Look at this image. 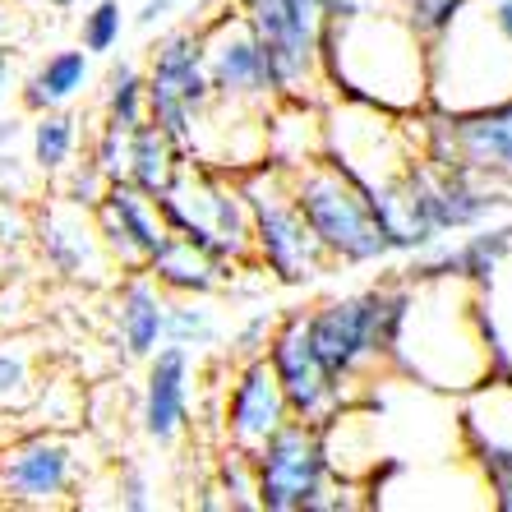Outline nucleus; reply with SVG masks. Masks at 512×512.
<instances>
[{
    "instance_id": "nucleus-26",
    "label": "nucleus",
    "mask_w": 512,
    "mask_h": 512,
    "mask_svg": "<svg viewBox=\"0 0 512 512\" xmlns=\"http://www.w3.org/2000/svg\"><path fill=\"white\" fill-rule=\"evenodd\" d=\"M222 494H227V508H259V489H254V462L250 453L240 448H227L222 457Z\"/></svg>"
},
{
    "instance_id": "nucleus-17",
    "label": "nucleus",
    "mask_w": 512,
    "mask_h": 512,
    "mask_svg": "<svg viewBox=\"0 0 512 512\" xmlns=\"http://www.w3.org/2000/svg\"><path fill=\"white\" fill-rule=\"evenodd\" d=\"M116 323H120V342H125V356L143 360L153 356L162 346V323H167V296L153 277L134 273L130 282L120 286V300H116Z\"/></svg>"
},
{
    "instance_id": "nucleus-12",
    "label": "nucleus",
    "mask_w": 512,
    "mask_h": 512,
    "mask_svg": "<svg viewBox=\"0 0 512 512\" xmlns=\"http://www.w3.org/2000/svg\"><path fill=\"white\" fill-rule=\"evenodd\" d=\"M74 485V453L56 434H24L19 443L0 448V494L24 508L60 503Z\"/></svg>"
},
{
    "instance_id": "nucleus-36",
    "label": "nucleus",
    "mask_w": 512,
    "mask_h": 512,
    "mask_svg": "<svg viewBox=\"0 0 512 512\" xmlns=\"http://www.w3.org/2000/svg\"><path fill=\"white\" fill-rule=\"evenodd\" d=\"M5 88H10V84H5V79H0V97H5Z\"/></svg>"
},
{
    "instance_id": "nucleus-27",
    "label": "nucleus",
    "mask_w": 512,
    "mask_h": 512,
    "mask_svg": "<svg viewBox=\"0 0 512 512\" xmlns=\"http://www.w3.org/2000/svg\"><path fill=\"white\" fill-rule=\"evenodd\" d=\"M466 5H471V0H402V14L411 19V28H416L425 42H434Z\"/></svg>"
},
{
    "instance_id": "nucleus-20",
    "label": "nucleus",
    "mask_w": 512,
    "mask_h": 512,
    "mask_svg": "<svg viewBox=\"0 0 512 512\" xmlns=\"http://www.w3.org/2000/svg\"><path fill=\"white\" fill-rule=\"evenodd\" d=\"M84 88H88V51H56V56L37 65L33 79L24 84V107L42 116L51 107H65Z\"/></svg>"
},
{
    "instance_id": "nucleus-2",
    "label": "nucleus",
    "mask_w": 512,
    "mask_h": 512,
    "mask_svg": "<svg viewBox=\"0 0 512 512\" xmlns=\"http://www.w3.org/2000/svg\"><path fill=\"white\" fill-rule=\"evenodd\" d=\"M402 328L393 342V365L402 379L429 393H471L489 379V346L480 333V286L453 273L406 277Z\"/></svg>"
},
{
    "instance_id": "nucleus-25",
    "label": "nucleus",
    "mask_w": 512,
    "mask_h": 512,
    "mask_svg": "<svg viewBox=\"0 0 512 512\" xmlns=\"http://www.w3.org/2000/svg\"><path fill=\"white\" fill-rule=\"evenodd\" d=\"M33 397V360L24 346H0V406H24Z\"/></svg>"
},
{
    "instance_id": "nucleus-24",
    "label": "nucleus",
    "mask_w": 512,
    "mask_h": 512,
    "mask_svg": "<svg viewBox=\"0 0 512 512\" xmlns=\"http://www.w3.org/2000/svg\"><path fill=\"white\" fill-rule=\"evenodd\" d=\"M84 51L88 56H111L120 47V37H125V10H120V0H93L84 14Z\"/></svg>"
},
{
    "instance_id": "nucleus-7",
    "label": "nucleus",
    "mask_w": 512,
    "mask_h": 512,
    "mask_svg": "<svg viewBox=\"0 0 512 512\" xmlns=\"http://www.w3.org/2000/svg\"><path fill=\"white\" fill-rule=\"evenodd\" d=\"M208 97H213V84H208L199 33L171 28L167 37H157L153 60H148V79H143V107H148V120H153L157 130L176 143L180 157H190L194 111Z\"/></svg>"
},
{
    "instance_id": "nucleus-28",
    "label": "nucleus",
    "mask_w": 512,
    "mask_h": 512,
    "mask_svg": "<svg viewBox=\"0 0 512 512\" xmlns=\"http://www.w3.org/2000/svg\"><path fill=\"white\" fill-rule=\"evenodd\" d=\"M93 162H97V171H102L107 180L125 176V162H130V130H120L116 120H107V130L97 134Z\"/></svg>"
},
{
    "instance_id": "nucleus-32",
    "label": "nucleus",
    "mask_w": 512,
    "mask_h": 512,
    "mask_svg": "<svg viewBox=\"0 0 512 512\" xmlns=\"http://www.w3.org/2000/svg\"><path fill=\"white\" fill-rule=\"evenodd\" d=\"M489 10H494V24L503 28V37H508V42H512V0H494Z\"/></svg>"
},
{
    "instance_id": "nucleus-19",
    "label": "nucleus",
    "mask_w": 512,
    "mask_h": 512,
    "mask_svg": "<svg viewBox=\"0 0 512 512\" xmlns=\"http://www.w3.org/2000/svg\"><path fill=\"white\" fill-rule=\"evenodd\" d=\"M176 167H180L176 143L157 130L153 120H139V125L130 130V162H125V180L139 185L148 199H157V194L171 185Z\"/></svg>"
},
{
    "instance_id": "nucleus-5",
    "label": "nucleus",
    "mask_w": 512,
    "mask_h": 512,
    "mask_svg": "<svg viewBox=\"0 0 512 512\" xmlns=\"http://www.w3.org/2000/svg\"><path fill=\"white\" fill-rule=\"evenodd\" d=\"M240 194L250 208V240L254 254L268 263V273L286 286H310L328 273V250H323L314 231L305 227L300 208L291 203L286 190V171L277 162H259V167L240 171Z\"/></svg>"
},
{
    "instance_id": "nucleus-16",
    "label": "nucleus",
    "mask_w": 512,
    "mask_h": 512,
    "mask_svg": "<svg viewBox=\"0 0 512 512\" xmlns=\"http://www.w3.org/2000/svg\"><path fill=\"white\" fill-rule=\"evenodd\" d=\"M143 273L153 277L162 291H176V296H213L222 277H227V263L208 259L203 250H194L190 240H180L167 231V240L148 254Z\"/></svg>"
},
{
    "instance_id": "nucleus-31",
    "label": "nucleus",
    "mask_w": 512,
    "mask_h": 512,
    "mask_svg": "<svg viewBox=\"0 0 512 512\" xmlns=\"http://www.w3.org/2000/svg\"><path fill=\"white\" fill-rule=\"evenodd\" d=\"M360 5H370V0H319L323 19H342V14H356Z\"/></svg>"
},
{
    "instance_id": "nucleus-34",
    "label": "nucleus",
    "mask_w": 512,
    "mask_h": 512,
    "mask_svg": "<svg viewBox=\"0 0 512 512\" xmlns=\"http://www.w3.org/2000/svg\"><path fill=\"white\" fill-rule=\"evenodd\" d=\"M24 5H51V10H74V5H84V0H24Z\"/></svg>"
},
{
    "instance_id": "nucleus-15",
    "label": "nucleus",
    "mask_w": 512,
    "mask_h": 512,
    "mask_svg": "<svg viewBox=\"0 0 512 512\" xmlns=\"http://www.w3.org/2000/svg\"><path fill=\"white\" fill-rule=\"evenodd\" d=\"M148 365L143 383V434L153 443H171L180 429L190 425V351L176 342H162Z\"/></svg>"
},
{
    "instance_id": "nucleus-11",
    "label": "nucleus",
    "mask_w": 512,
    "mask_h": 512,
    "mask_svg": "<svg viewBox=\"0 0 512 512\" xmlns=\"http://www.w3.org/2000/svg\"><path fill=\"white\" fill-rule=\"evenodd\" d=\"M268 365H273L277 383H282V397L296 420L319 425L328 411L342 406L337 383L323 374L319 356H314L310 333H305V314H286L282 319V328H277L273 342H268Z\"/></svg>"
},
{
    "instance_id": "nucleus-1",
    "label": "nucleus",
    "mask_w": 512,
    "mask_h": 512,
    "mask_svg": "<svg viewBox=\"0 0 512 512\" xmlns=\"http://www.w3.org/2000/svg\"><path fill=\"white\" fill-rule=\"evenodd\" d=\"M319 74L351 102L383 111H425L429 102V42L402 10H370L323 19Z\"/></svg>"
},
{
    "instance_id": "nucleus-6",
    "label": "nucleus",
    "mask_w": 512,
    "mask_h": 512,
    "mask_svg": "<svg viewBox=\"0 0 512 512\" xmlns=\"http://www.w3.org/2000/svg\"><path fill=\"white\" fill-rule=\"evenodd\" d=\"M250 462H254V489H259L263 512L333 508L328 494H333L337 485H346V480L328 476V462H323V448H319V429L296 416L282 420L250 453Z\"/></svg>"
},
{
    "instance_id": "nucleus-8",
    "label": "nucleus",
    "mask_w": 512,
    "mask_h": 512,
    "mask_svg": "<svg viewBox=\"0 0 512 512\" xmlns=\"http://www.w3.org/2000/svg\"><path fill=\"white\" fill-rule=\"evenodd\" d=\"M425 157L439 167H462L471 176L512 194V97L480 111H425Z\"/></svg>"
},
{
    "instance_id": "nucleus-4",
    "label": "nucleus",
    "mask_w": 512,
    "mask_h": 512,
    "mask_svg": "<svg viewBox=\"0 0 512 512\" xmlns=\"http://www.w3.org/2000/svg\"><path fill=\"white\" fill-rule=\"evenodd\" d=\"M286 171V190H291V203L300 208L305 227L314 231L328 259H342L351 268L360 263H379L388 259V240H383L379 222H374L365 194L346 180V171L328 157H310L300 167H282Z\"/></svg>"
},
{
    "instance_id": "nucleus-30",
    "label": "nucleus",
    "mask_w": 512,
    "mask_h": 512,
    "mask_svg": "<svg viewBox=\"0 0 512 512\" xmlns=\"http://www.w3.org/2000/svg\"><path fill=\"white\" fill-rule=\"evenodd\" d=\"M171 5H176V0H143L139 14H134V24H139V28H157L171 14Z\"/></svg>"
},
{
    "instance_id": "nucleus-29",
    "label": "nucleus",
    "mask_w": 512,
    "mask_h": 512,
    "mask_svg": "<svg viewBox=\"0 0 512 512\" xmlns=\"http://www.w3.org/2000/svg\"><path fill=\"white\" fill-rule=\"evenodd\" d=\"M116 503H120V508H134V512L153 508V499H148V480H143V471H125V476H120V485H116Z\"/></svg>"
},
{
    "instance_id": "nucleus-14",
    "label": "nucleus",
    "mask_w": 512,
    "mask_h": 512,
    "mask_svg": "<svg viewBox=\"0 0 512 512\" xmlns=\"http://www.w3.org/2000/svg\"><path fill=\"white\" fill-rule=\"evenodd\" d=\"M282 420H291V406H286V397H282V383H277L268 356H250L245 360V370L236 374L231 397H227V439H231V448L254 453Z\"/></svg>"
},
{
    "instance_id": "nucleus-23",
    "label": "nucleus",
    "mask_w": 512,
    "mask_h": 512,
    "mask_svg": "<svg viewBox=\"0 0 512 512\" xmlns=\"http://www.w3.org/2000/svg\"><path fill=\"white\" fill-rule=\"evenodd\" d=\"M162 342H176V346H185V351L194 346V351H199V346L217 342V323H213V314L203 310V305H194V300H185V305H167Z\"/></svg>"
},
{
    "instance_id": "nucleus-3",
    "label": "nucleus",
    "mask_w": 512,
    "mask_h": 512,
    "mask_svg": "<svg viewBox=\"0 0 512 512\" xmlns=\"http://www.w3.org/2000/svg\"><path fill=\"white\" fill-rule=\"evenodd\" d=\"M512 97V42L494 24L489 5H466L453 24L429 42V102L425 107L462 111L499 107Z\"/></svg>"
},
{
    "instance_id": "nucleus-21",
    "label": "nucleus",
    "mask_w": 512,
    "mask_h": 512,
    "mask_svg": "<svg viewBox=\"0 0 512 512\" xmlns=\"http://www.w3.org/2000/svg\"><path fill=\"white\" fill-rule=\"evenodd\" d=\"M74 143H79V120L65 116V111H42V120L33 125V162L37 171H65L74 157Z\"/></svg>"
},
{
    "instance_id": "nucleus-18",
    "label": "nucleus",
    "mask_w": 512,
    "mask_h": 512,
    "mask_svg": "<svg viewBox=\"0 0 512 512\" xmlns=\"http://www.w3.org/2000/svg\"><path fill=\"white\" fill-rule=\"evenodd\" d=\"M42 254L60 277H97L102 268V236L84 231V213L79 203H65L42 222Z\"/></svg>"
},
{
    "instance_id": "nucleus-13",
    "label": "nucleus",
    "mask_w": 512,
    "mask_h": 512,
    "mask_svg": "<svg viewBox=\"0 0 512 512\" xmlns=\"http://www.w3.org/2000/svg\"><path fill=\"white\" fill-rule=\"evenodd\" d=\"M93 217H97V236H102V250L111 259H120L125 268H143L148 254L167 240V222L157 213V203L130 185V180H107L102 199L93 203Z\"/></svg>"
},
{
    "instance_id": "nucleus-35",
    "label": "nucleus",
    "mask_w": 512,
    "mask_h": 512,
    "mask_svg": "<svg viewBox=\"0 0 512 512\" xmlns=\"http://www.w3.org/2000/svg\"><path fill=\"white\" fill-rule=\"evenodd\" d=\"M0 79L10 84V56H5V51H0Z\"/></svg>"
},
{
    "instance_id": "nucleus-22",
    "label": "nucleus",
    "mask_w": 512,
    "mask_h": 512,
    "mask_svg": "<svg viewBox=\"0 0 512 512\" xmlns=\"http://www.w3.org/2000/svg\"><path fill=\"white\" fill-rule=\"evenodd\" d=\"M107 120H116L120 130H134L139 120H148L143 107V74L134 60H116L107 74Z\"/></svg>"
},
{
    "instance_id": "nucleus-9",
    "label": "nucleus",
    "mask_w": 512,
    "mask_h": 512,
    "mask_svg": "<svg viewBox=\"0 0 512 512\" xmlns=\"http://www.w3.org/2000/svg\"><path fill=\"white\" fill-rule=\"evenodd\" d=\"M305 333H310L323 374L337 383L342 402H356L360 383H370V370L383 365L379 337H374V286L356 296L323 300L319 310L305 314Z\"/></svg>"
},
{
    "instance_id": "nucleus-33",
    "label": "nucleus",
    "mask_w": 512,
    "mask_h": 512,
    "mask_svg": "<svg viewBox=\"0 0 512 512\" xmlns=\"http://www.w3.org/2000/svg\"><path fill=\"white\" fill-rule=\"evenodd\" d=\"M19 134H24V125H19V120H0V148H14V143H19Z\"/></svg>"
},
{
    "instance_id": "nucleus-10",
    "label": "nucleus",
    "mask_w": 512,
    "mask_h": 512,
    "mask_svg": "<svg viewBox=\"0 0 512 512\" xmlns=\"http://www.w3.org/2000/svg\"><path fill=\"white\" fill-rule=\"evenodd\" d=\"M199 47H203V65H208V84H213L217 97H227V102H259V107L277 102L259 33L250 28L240 5H227L213 24L199 28Z\"/></svg>"
}]
</instances>
